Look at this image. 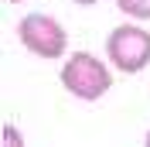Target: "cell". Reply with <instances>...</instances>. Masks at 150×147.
Instances as JSON below:
<instances>
[{
  "label": "cell",
  "instance_id": "4",
  "mask_svg": "<svg viewBox=\"0 0 150 147\" xmlns=\"http://www.w3.org/2000/svg\"><path fill=\"white\" fill-rule=\"evenodd\" d=\"M116 7L133 21H150V0H116Z\"/></svg>",
  "mask_w": 150,
  "mask_h": 147
},
{
  "label": "cell",
  "instance_id": "1",
  "mask_svg": "<svg viewBox=\"0 0 150 147\" xmlns=\"http://www.w3.org/2000/svg\"><path fill=\"white\" fill-rule=\"evenodd\" d=\"M58 79H62L65 92H72L82 103H96L112 89V69L99 62L92 51H72L65 65L58 69Z\"/></svg>",
  "mask_w": 150,
  "mask_h": 147
},
{
  "label": "cell",
  "instance_id": "6",
  "mask_svg": "<svg viewBox=\"0 0 150 147\" xmlns=\"http://www.w3.org/2000/svg\"><path fill=\"white\" fill-rule=\"evenodd\" d=\"M75 4H82V7H92V4H99V0H75Z\"/></svg>",
  "mask_w": 150,
  "mask_h": 147
},
{
  "label": "cell",
  "instance_id": "8",
  "mask_svg": "<svg viewBox=\"0 0 150 147\" xmlns=\"http://www.w3.org/2000/svg\"><path fill=\"white\" fill-rule=\"evenodd\" d=\"M7 4H24V0H7Z\"/></svg>",
  "mask_w": 150,
  "mask_h": 147
},
{
  "label": "cell",
  "instance_id": "7",
  "mask_svg": "<svg viewBox=\"0 0 150 147\" xmlns=\"http://www.w3.org/2000/svg\"><path fill=\"white\" fill-rule=\"evenodd\" d=\"M143 147H150V130H147V140H143Z\"/></svg>",
  "mask_w": 150,
  "mask_h": 147
},
{
  "label": "cell",
  "instance_id": "2",
  "mask_svg": "<svg viewBox=\"0 0 150 147\" xmlns=\"http://www.w3.org/2000/svg\"><path fill=\"white\" fill-rule=\"evenodd\" d=\"M106 58L126 75L143 72L150 65V31L143 24H116L106 38Z\"/></svg>",
  "mask_w": 150,
  "mask_h": 147
},
{
  "label": "cell",
  "instance_id": "5",
  "mask_svg": "<svg viewBox=\"0 0 150 147\" xmlns=\"http://www.w3.org/2000/svg\"><path fill=\"white\" fill-rule=\"evenodd\" d=\"M0 147H24V137L14 123H4L0 127Z\"/></svg>",
  "mask_w": 150,
  "mask_h": 147
},
{
  "label": "cell",
  "instance_id": "3",
  "mask_svg": "<svg viewBox=\"0 0 150 147\" xmlns=\"http://www.w3.org/2000/svg\"><path fill=\"white\" fill-rule=\"evenodd\" d=\"M17 41L31 55L48 58V62L65 58V51H68V31L62 28V21H55L51 14H41V10L24 14L17 21Z\"/></svg>",
  "mask_w": 150,
  "mask_h": 147
}]
</instances>
